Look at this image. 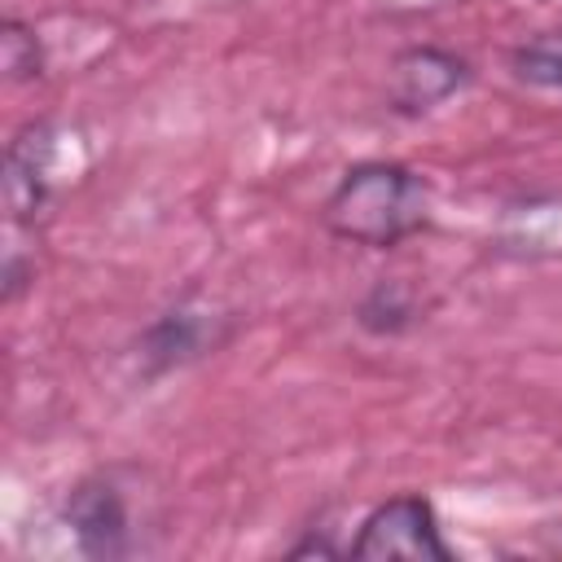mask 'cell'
<instances>
[{
	"label": "cell",
	"instance_id": "6da1fadb",
	"mask_svg": "<svg viewBox=\"0 0 562 562\" xmlns=\"http://www.w3.org/2000/svg\"><path fill=\"white\" fill-rule=\"evenodd\" d=\"M321 220L338 241L364 250H391L426 228L430 184L404 162L369 158L342 171V180L325 198Z\"/></svg>",
	"mask_w": 562,
	"mask_h": 562
},
{
	"label": "cell",
	"instance_id": "7a4b0ae2",
	"mask_svg": "<svg viewBox=\"0 0 562 562\" xmlns=\"http://www.w3.org/2000/svg\"><path fill=\"white\" fill-rule=\"evenodd\" d=\"M356 562H452V549L439 531L435 505L422 492H400L382 505L369 509V518L360 522L351 549Z\"/></svg>",
	"mask_w": 562,
	"mask_h": 562
},
{
	"label": "cell",
	"instance_id": "3957f363",
	"mask_svg": "<svg viewBox=\"0 0 562 562\" xmlns=\"http://www.w3.org/2000/svg\"><path fill=\"white\" fill-rule=\"evenodd\" d=\"M470 79L465 57L435 48V44H413L404 53H395L391 70H386V105L395 114H430L435 105H443L461 83Z\"/></svg>",
	"mask_w": 562,
	"mask_h": 562
},
{
	"label": "cell",
	"instance_id": "277c9868",
	"mask_svg": "<svg viewBox=\"0 0 562 562\" xmlns=\"http://www.w3.org/2000/svg\"><path fill=\"white\" fill-rule=\"evenodd\" d=\"M61 518L88 558H123L132 549V514L110 474H92L70 487Z\"/></svg>",
	"mask_w": 562,
	"mask_h": 562
},
{
	"label": "cell",
	"instance_id": "5b68a950",
	"mask_svg": "<svg viewBox=\"0 0 562 562\" xmlns=\"http://www.w3.org/2000/svg\"><path fill=\"white\" fill-rule=\"evenodd\" d=\"M57 140L53 123H26L4 149V206L18 224H35L57 184Z\"/></svg>",
	"mask_w": 562,
	"mask_h": 562
},
{
	"label": "cell",
	"instance_id": "8992f818",
	"mask_svg": "<svg viewBox=\"0 0 562 562\" xmlns=\"http://www.w3.org/2000/svg\"><path fill=\"white\" fill-rule=\"evenodd\" d=\"M215 342H220V334H215V316L206 321V312L176 307V312L158 316V321L145 329L140 356L149 360V369H171V364H184V360L211 351Z\"/></svg>",
	"mask_w": 562,
	"mask_h": 562
},
{
	"label": "cell",
	"instance_id": "52a82bcc",
	"mask_svg": "<svg viewBox=\"0 0 562 562\" xmlns=\"http://www.w3.org/2000/svg\"><path fill=\"white\" fill-rule=\"evenodd\" d=\"M356 321H360V329H369V334H400V329H408L413 321H417V299H413V290L404 285V281H373V290L360 299V307H356Z\"/></svg>",
	"mask_w": 562,
	"mask_h": 562
},
{
	"label": "cell",
	"instance_id": "ba28073f",
	"mask_svg": "<svg viewBox=\"0 0 562 562\" xmlns=\"http://www.w3.org/2000/svg\"><path fill=\"white\" fill-rule=\"evenodd\" d=\"M0 66H4L9 83H26V79L44 75V48H40L35 31L26 22H18V18H9L0 26Z\"/></svg>",
	"mask_w": 562,
	"mask_h": 562
},
{
	"label": "cell",
	"instance_id": "9c48e42d",
	"mask_svg": "<svg viewBox=\"0 0 562 562\" xmlns=\"http://www.w3.org/2000/svg\"><path fill=\"white\" fill-rule=\"evenodd\" d=\"M509 66L522 83H540V88H558L562 92V44L558 40H531L518 44L509 53Z\"/></svg>",
	"mask_w": 562,
	"mask_h": 562
}]
</instances>
